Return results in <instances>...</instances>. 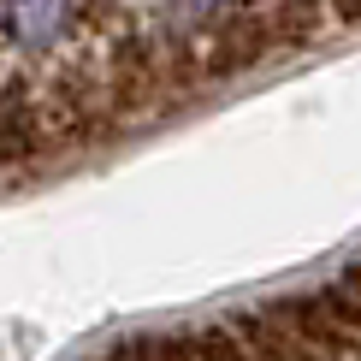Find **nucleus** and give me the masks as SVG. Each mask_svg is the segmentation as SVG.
Here are the masks:
<instances>
[{
  "label": "nucleus",
  "instance_id": "f257e3e1",
  "mask_svg": "<svg viewBox=\"0 0 361 361\" xmlns=\"http://www.w3.org/2000/svg\"><path fill=\"white\" fill-rule=\"evenodd\" d=\"M42 107H48L59 154H89V148H101L107 137L125 130L113 107V89H107V71L89 66V59H71V54H59L54 71L42 78Z\"/></svg>",
  "mask_w": 361,
  "mask_h": 361
},
{
  "label": "nucleus",
  "instance_id": "f03ea898",
  "mask_svg": "<svg viewBox=\"0 0 361 361\" xmlns=\"http://www.w3.org/2000/svg\"><path fill=\"white\" fill-rule=\"evenodd\" d=\"M59 160L48 107H42V83L12 71L0 78V178H36Z\"/></svg>",
  "mask_w": 361,
  "mask_h": 361
},
{
  "label": "nucleus",
  "instance_id": "7ed1b4c3",
  "mask_svg": "<svg viewBox=\"0 0 361 361\" xmlns=\"http://www.w3.org/2000/svg\"><path fill=\"white\" fill-rule=\"evenodd\" d=\"M273 54H279V42H273V30H267L255 0H231V6L219 12V24L202 36V59H207V78L214 83L243 78V71H255Z\"/></svg>",
  "mask_w": 361,
  "mask_h": 361
},
{
  "label": "nucleus",
  "instance_id": "20e7f679",
  "mask_svg": "<svg viewBox=\"0 0 361 361\" xmlns=\"http://www.w3.org/2000/svg\"><path fill=\"white\" fill-rule=\"evenodd\" d=\"M231 326L243 332V343L255 350V361H320L308 350V338L296 332L290 320H284L279 302H261V308H237Z\"/></svg>",
  "mask_w": 361,
  "mask_h": 361
},
{
  "label": "nucleus",
  "instance_id": "39448f33",
  "mask_svg": "<svg viewBox=\"0 0 361 361\" xmlns=\"http://www.w3.org/2000/svg\"><path fill=\"white\" fill-rule=\"evenodd\" d=\"M78 0H12V42L24 54H59Z\"/></svg>",
  "mask_w": 361,
  "mask_h": 361
},
{
  "label": "nucleus",
  "instance_id": "423d86ee",
  "mask_svg": "<svg viewBox=\"0 0 361 361\" xmlns=\"http://www.w3.org/2000/svg\"><path fill=\"white\" fill-rule=\"evenodd\" d=\"M255 6H261L267 30H273L279 54L320 42V36H326V24H332V6H326V0H255Z\"/></svg>",
  "mask_w": 361,
  "mask_h": 361
},
{
  "label": "nucleus",
  "instance_id": "0eeeda50",
  "mask_svg": "<svg viewBox=\"0 0 361 361\" xmlns=\"http://www.w3.org/2000/svg\"><path fill=\"white\" fill-rule=\"evenodd\" d=\"M130 355L137 361H202V350H195V332H137L125 338Z\"/></svg>",
  "mask_w": 361,
  "mask_h": 361
},
{
  "label": "nucleus",
  "instance_id": "6e6552de",
  "mask_svg": "<svg viewBox=\"0 0 361 361\" xmlns=\"http://www.w3.org/2000/svg\"><path fill=\"white\" fill-rule=\"evenodd\" d=\"M190 332H195V350H202V361H255V350L243 343V332H237L231 320L190 326Z\"/></svg>",
  "mask_w": 361,
  "mask_h": 361
},
{
  "label": "nucleus",
  "instance_id": "1a4fd4ad",
  "mask_svg": "<svg viewBox=\"0 0 361 361\" xmlns=\"http://www.w3.org/2000/svg\"><path fill=\"white\" fill-rule=\"evenodd\" d=\"M326 290H332V296H338V308L361 326V261H355V267H343L338 279H326Z\"/></svg>",
  "mask_w": 361,
  "mask_h": 361
},
{
  "label": "nucleus",
  "instance_id": "9d476101",
  "mask_svg": "<svg viewBox=\"0 0 361 361\" xmlns=\"http://www.w3.org/2000/svg\"><path fill=\"white\" fill-rule=\"evenodd\" d=\"M332 6V24H361V0H326Z\"/></svg>",
  "mask_w": 361,
  "mask_h": 361
},
{
  "label": "nucleus",
  "instance_id": "9b49d317",
  "mask_svg": "<svg viewBox=\"0 0 361 361\" xmlns=\"http://www.w3.org/2000/svg\"><path fill=\"white\" fill-rule=\"evenodd\" d=\"M101 361H137V355H130V343H113V350L101 355Z\"/></svg>",
  "mask_w": 361,
  "mask_h": 361
},
{
  "label": "nucleus",
  "instance_id": "f8f14e48",
  "mask_svg": "<svg viewBox=\"0 0 361 361\" xmlns=\"http://www.w3.org/2000/svg\"><path fill=\"white\" fill-rule=\"evenodd\" d=\"M0 30H12V0H0Z\"/></svg>",
  "mask_w": 361,
  "mask_h": 361
}]
</instances>
